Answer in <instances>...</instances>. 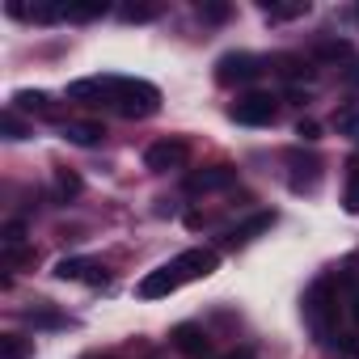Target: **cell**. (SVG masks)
<instances>
[{
  "label": "cell",
  "instance_id": "cell-32",
  "mask_svg": "<svg viewBox=\"0 0 359 359\" xmlns=\"http://www.w3.org/2000/svg\"><path fill=\"white\" fill-rule=\"evenodd\" d=\"M351 85H359V64H355V72H351Z\"/></svg>",
  "mask_w": 359,
  "mask_h": 359
},
{
  "label": "cell",
  "instance_id": "cell-12",
  "mask_svg": "<svg viewBox=\"0 0 359 359\" xmlns=\"http://www.w3.org/2000/svg\"><path fill=\"white\" fill-rule=\"evenodd\" d=\"M13 110L39 114V118H55V102H51V93H43V89H18V93H13Z\"/></svg>",
  "mask_w": 359,
  "mask_h": 359
},
{
  "label": "cell",
  "instance_id": "cell-9",
  "mask_svg": "<svg viewBox=\"0 0 359 359\" xmlns=\"http://www.w3.org/2000/svg\"><path fill=\"white\" fill-rule=\"evenodd\" d=\"M233 182H237V169L233 165H212V169H199V173L187 177V191L191 195H208V191H224Z\"/></svg>",
  "mask_w": 359,
  "mask_h": 359
},
{
  "label": "cell",
  "instance_id": "cell-30",
  "mask_svg": "<svg viewBox=\"0 0 359 359\" xmlns=\"http://www.w3.org/2000/svg\"><path fill=\"white\" fill-rule=\"evenodd\" d=\"M346 313H351V321L359 325V287H351V292H346Z\"/></svg>",
  "mask_w": 359,
  "mask_h": 359
},
{
  "label": "cell",
  "instance_id": "cell-13",
  "mask_svg": "<svg viewBox=\"0 0 359 359\" xmlns=\"http://www.w3.org/2000/svg\"><path fill=\"white\" fill-rule=\"evenodd\" d=\"M271 224H275V212H258V216H250L245 224H237V229L229 233V245H233V250H237V245H250V241L262 237Z\"/></svg>",
  "mask_w": 359,
  "mask_h": 359
},
{
  "label": "cell",
  "instance_id": "cell-22",
  "mask_svg": "<svg viewBox=\"0 0 359 359\" xmlns=\"http://www.w3.org/2000/svg\"><path fill=\"white\" fill-rule=\"evenodd\" d=\"M26 321H30V325L51 330V325H64V313H55V309H47V300H39L34 309H26Z\"/></svg>",
  "mask_w": 359,
  "mask_h": 359
},
{
  "label": "cell",
  "instance_id": "cell-21",
  "mask_svg": "<svg viewBox=\"0 0 359 359\" xmlns=\"http://www.w3.org/2000/svg\"><path fill=\"white\" fill-rule=\"evenodd\" d=\"M275 64H279V76H287V81H309V76H313V68H309L300 55H279Z\"/></svg>",
  "mask_w": 359,
  "mask_h": 359
},
{
  "label": "cell",
  "instance_id": "cell-26",
  "mask_svg": "<svg viewBox=\"0 0 359 359\" xmlns=\"http://www.w3.org/2000/svg\"><path fill=\"white\" fill-rule=\"evenodd\" d=\"M118 18H123L127 26H140V22H152V18H156V5H123Z\"/></svg>",
  "mask_w": 359,
  "mask_h": 359
},
{
  "label": "cell",
  "instance_id": "cell-15",
  "mask_svg": "<svg viewBox=\"0 0 359 359\" xmlns=\"http://www.w3.org/2000/svg\"><path fill=\"white\" fill-rule=\"evenodd\" d=\"M102 123H64V140L68 144H81V148H93L102 140Z\"/></svg>",
  "mask_w": 359,
  "mask_h": 359
},
{
  "label": "cell",
  "instance_id": "cell-31",
  "mask_svg": "<svg viewBox=\"0 0 359 359\" xmlns=\"http://www.w3.org/2000/svg\"><path fill=\"white\" fill-rule=\"evenodd\" d=\"M220 359H254V351H229V355H220Z\"/></svg>",
  "mask_w": 359,
  "mask_h": 359
},
{
  "label": "cell",
  "instance_id": "cell-1",
  "mask_svg": "<svg viewBox=\"0 0 359 359\" xmlns=\"http://www.w3.org/2000/svg\"><path fill=\"white\" fill-rule=\"evenodd\" d=\"M110 106L123 118H148L161 110V89L135 76H110Z\"/></svg>",
  "mask_w": 359,
  "mask_h": 359
},
{
  "label": "cell",
  "instance_id": "cell-11",
  "mask_svg": "<svg viewBox=\"0 0 359 359\" xmlns=\"http://www.w3.org/2000/svg\"><path fill=\"white\" fill-rule=\"evenodd\" d=\"M55 279H89V283H106L110 275H106L93 258H60V262H55Z\"/></svg>",
  "mask_w": 359,
  "mask_h": 359
},
{
  "label": "cell",
  "instance_id": "cell-7",
  "mask_svg": "<svg viewBox=\"0 0 359 359\" xmlns=\"http://www.w3.org/2000/svg\"><path fill=\"white\" fill-rule=\"evenodd\" d=\"M173 266H177V275H182V283H191V279H208V275L220 266V254L195 245V250H182V254H177Z\"/></svg>",
  "mask_w": 359,
  "mask_h": 359
},
{
  "label": "cell",
  "instance_id": "cell-10",
  "mask_svg": "<svg viewBox=\"0 0 359 359\" xmlns=\"http://www.w3.org/2000/svg\"><path fill=\"white\" fill-rule=\"evenodd\" d=\"M68 102H81V106H102V102H110V76L72 81V85H68Z\"/></svg>",
  "mask_w": 359,
  "mask_h": 359
},
{
  "label": "cell",
  "instance_id": "cell-18",
  "mask_svg": "<svg viewBox=\"0 0 359 359\" xmlns=\"http://www.w3.org/2000/svg\"><path fill=\"white\" fill-rule=\"evenodd\" d=\"M262 13L271 22H296V18L309 13V0H292V5H271V0H262Z\"/></svg>",
  "mask_w": 359,
  "mask_h": 359
},
{
  "label": "cell",
  "instance_id": "cell-2",
  "mask_svg": "<svg viewBox=\"0 0 359 359\" xmlns=\"http://www.w3.org/2000/svg\"><path fill=\"white\" fill-rule=\"evenodd\" d=\"M262 76V60L250 55V51H229L216 60V81L224 89H237V85H254Z\"/></svg>",
  "mask_w": 359,
  "mask_h": 359
},
{
  "label": "cell",
  "instance_id": "cell-27",
  "mask_svg": "<svg viewBox=\"0 0 359 359\" xmlns=\"http://www.w3.org/2000/svg\"><path fill=\"white\" fill-rule=\"evenodd\" d=\"M317 60H351V43H342V39H325L321 47H317Z\"/></svg>",
  "mask_w": 359,
  "mask_h": 359
},
{
  "label": "cell",
  "instance_id": "cell-6",
  "mask_svg": "<svg viewBox=\"0 0 359 359\" xmlns=\"http://www.w3.org/2000/svg\"><path fill=\"white\" fill-rule=\"evenodd\" d=\"M187 156H191L187 140H156V144H148L144 165H148L152 173H169V169H177V165H187Z\"/></svg>",
  "mask_w": 359,
  "mask_h": 359
},
{
  "label": "cell",
  "instance_id": "cell-14",
  "mask_svg": "<svg viewBox=\"0 0 359 359\" xmlns=\"http://www.w3.org/2000/svg\"><path fill=\"white\" fill-rule=\"evenodd\" d=\"M287 161H292V169H304V177H292V191H296V195H300V191H317L321 161H317V156H300V152H292Z\"/></svg>",
  "mask_w": 359,
  "mask_h": 359
},
{
  "label": "cell",
  "instance_id": "cell-28",
  "mask_svg": "<svg viewBox=\"0 0 359 359\" xmlns=\"http://www.w3.org/2000/svg\"><path fill=\"white\" fill-rule=\"evenodd\" d=\"M0 131H5V140H26V123L18 118V110H13V106L0 114Z\"/></svg>",
  "mask_w": 359,
  "mask_h": 359
},
{
  "label": "cell",
  "instance_id": "cell-8",
  "mask_svg": "<svg viewBox=\"0 0 359 359\" xmlns=\"http://www.w3.org/2000/svg\"><path fill=\"white\" fill-rule=\"evenodd\" d=\"M182 287V275H177V266L173 262H165V266H156V271H148L144 279H140V296L144 300H161V296H169V292H177Z\"/></svg>",
  "mask_w": 359,
  "mask_h": 359
},
{
  "label": "cell",
  "instance_id": "cell-23",
  "mask_svg": "<svg viewBox=\"0 0 359 359\" xmlns=\"http://www.w3.org/2000/svg\"><path fill=\"white\" fill-rule=\"evenodd\" d=\"M199 18L212 22V26H220V22L233 18V5H224V0H203V5H199Z\"/></svg>",
  "mask_w": 359,
  "mask_h": 359
},
{
  "label": "cell",
  "instance_id": "cell-24",
  "mask_svg": "<svg viewBox=\"0 0 359 359\" xmlns=\"http://www.w3.org/2000/svg\"><path fill=\"white\" fill-rule=\"evenodd\" d=\"M64 9H68L72 22H93V18H102L110 5H106V0H89V5H64Z\"/></svg>",
  "mask_w": 359,
  "mask_h": 359
},
{
  "label": "cell",
  "instance_id": "cell-16",
  "mask_svg": "<svg viewBox=\"0 0 359 359\" xmlns=\"http://www.w3.org/2000/svg\"><path fill=\"white\" fill-rule=\"evenodd\" d=\"M30 355H34V338L0 334V359H30Z\"/></svg>",
  "mask_w": 359,
  "mask_h": 359
},
{
  "label": "cell",
  "instance_id": "cell-5",
  "mask_svg": "<svg viewBox=\"0 0 359 359\" xmlns=\"http://www.w3.org/2000/svg\"><path fill=\"white\" fill-rule=\"evenodd\" d=\"M169 342H173V351H177V355H187V359H212V338H208V330H203V325H191V321L173 325Z\"/></svg>",
  "mask_w": 359,
  "mask_h": 359
},
{
  "label": "cell",
  "instance_id": "cell-19",
  "mask_svg": "<svg viewBox=\"0 0 359 359\" xmlns=\"http://www.w3.org/2000/svg\"><path fill=\"white\" fill-rule=\"evenodd\" d=\"M81 177L72 173V169H55V203H72L76 195H81Z\"/></svg>",
  "mask_w": 359,
  "mask_h": 359
},
{
  "label": "cell",
  "instance_id": "cell-25",
  "mask_svg": "<svg viewBox=\"0 0 359 359\" xmlns=\"http://www.w3.org/2000/svg\"><path fill=\"white\" fill-rule=\"evenodd\" d=\"M0 245H5V250H22L26 245V224L22 220H9L5 229H0Z\"/></svg>",
  "mask_w": 359,
  "mask_h": 359
},
{
  "label": "cell",
  "instance_id": "cell-20",
  "mask_svg": "<svg viewBox=\"0 0 359 359\" xmlns=\"http://www.w3.org/2000/svg\"><path fill=\"white\" fill-rule=\"evenodd\" d=\"M342 208L351 216H359V161L346 165V191H342Z\"/></svg>",
  "mask_w": 359,
  "mask_h": 359
},
{
  "label": "cell",
  "instance_id": "cell-4",
  "mask_svg": "<svg viewBox=\"0 0 359 359\" xmlns=\"http://www.w3.org/2000/svg\"><path fill=\"white\" fill-rule=\"evenodd\" d=\"M334 309H338V300H330V283L325 279H317L313 287H309V296H304V321H309V330L317 334V342H330V317H334Z\"/></svg>",
  "mask_w": 359,
  "mask_h": 359
},
{
  "label": "cell",
  "instance_id": "cell-3",
  "mask_svg": "<svg viewBox=\"0 0 359 359\" xmlns=\"http://www.w3.org/2000/svg\"><path fill=\"white\" fill-rule=\"evenodd\" d=\"M229 118L241 123V127H271L279 118V102L271 93H245L229 106Z\"/></svg>",
  "mask_w": 359,
  "mask_h": 359
},
{
  "label": "cell",
  "instance_id": "cell-17",
  "mask_svg": "<svg viewBox=\"0 0 359 359\" xmlns=\"http://www.w3.org/2000/svg\"><path fill=\"white\" fill-rule=\"evenodd\" d=\"M334 131L346 140H359V102H346L342 110H334Z\"/></svg>",
  "mask_w": 359,
  "mask_h": 359
},
{
  "label": "cell",
  "instance_id": "cell-29",
  "mask_svg": "<svg viewBox=\"0 0 359 359\" xmlns=\"http://www.w3.org/2000/svg\"><path fill=\"white\" fill-rule=\"evenodd\" d=\"M296 135H300V140H304V144H313V140H317V135H321V127H317V123H313V118H300V123H296Z\"/></svg>",
  "mask_w": 359,
  "mask_h": 359
}]
</instances>
